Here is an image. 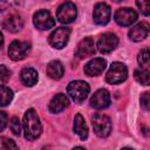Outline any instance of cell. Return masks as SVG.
<instances>
[{"label": "cell", "instance_id": "1", "mask_svg": "<svg viewBox=\"0 0 150 150\" xmlns=\"http://www.w3.org/2000/svg\"><path fill=\"white\" fill-rule=\"evenodd\" d=\"M23 135L25 138L28 141L36 139L42 131V125L40 118L34 109H28L23 115Z\"/></svg>", "mask_w": 150, "mask_h": 150}, {"label": "cell", "instance_id": "2", "mask_svg": "<svg viewBox=\"0 0 150 150\" xmlns=\"http://www.w3.org/2000/svg\"><path fill=\"white\" fill-rule=\"evenodd\" d=\"M128 76V69L125 64L121 62H114L111 63L109 70L105 75V81L110 84H118L127 80Z\"/></svg>", "mask_w": 150, "mask_h": 150}, {"label": "cell", "instance_id": "3", "mask_svg": "<svg viewBox=\"0 0 150 150\" xmlns=\"http://www.w3.org/2000/svg\"><path fill=\"white\" fill-rule=\"evenodd\" d=\"M89 86L87 82L84 81H81V80H77V81H71L69 84H68V88H67V91H68V95L75 101V102H83L88 94H89Z\"/></svg>", "mask_w": 150, "mask_h": 150}, {"label": "cell", "instance_id": "4", "mask_svg": "<svg viewBox=\"0 0 150 150\" xmlns=\"http://www.w3.org/2000/svg\"><path fill=\"white\" fill-rule=\"evenodd\" d=\"M91 124L94 128L95 134L98 137H108L111 131V121L107 115L103 114H96L94 115L91 120Z\"/></svg>", "mask_w": 150, "mask_h": 150}, {"label": "cell", "instance_id": "5", "mask_svg": "<svg viewBox=\"0 0 150 150\" xmlns=\"http://www.w3.org/2000/svg\"><path fill=\"white\" fill-rule=\"evenodd\" d=\"M69 35H70V28L59 27L49 35V38H48L49 45L54 48L61 49V48L66 47V45L69 40Z\"/></svg>", "mask_w": 150, "mask_h": 150}, {"label": "cell", "instance_id": "6", "mask_svg": "<svg viewBox=\"0 0 150 150\" xmlns=\"http://www.w3.org/2000/svg\"><path fill=\"white\" fill-rule=\"evenodd\" d=\"M76 15H77L76 6L73 2H70V1L63 2L57 8V12H56V18L62 23H70V22H73L76 19Z\"/></svg>", "mask_w": 150, "mask_h": 150}, {"label": "cell", "instance_id": "7", "mask_svg": "<svg viewBox=\"0 0 150 150\" xmlns=\"http://www.w3.org/2000/svg\"><path fill=\"white\" fill-rule=\"evenodd\" d=\"M29 49H30V45L28 42L15 40L8 47V56L14 61L22 60L27 56Z\"/></svg>", "mask_w": 150, "mask_h": 150}, {"label": "cell", "instance_id": "8", "mask_svg": "<svg viewBox=\"0 0 150 150\" xmlns=\"http://www.w3.org/2000/svg\"><path fill=\"white\" fill-rule=\"evenodd\" d=\"M93 18L95 23L104 26L110 21L111 18V9L110 6L107 5L105 2H98L95 5L94 7V12H93Z\"/></svg>", "mask_w": 150, "mask_h": 150}, {"label": "cell", "instance_id": "9", "mask_svg": "<svg viewBox=\"0 0 150 150\" xmlns=\"http://www.w3.org/2000/svg\"><path fill=\"white\" fill-rule=\"evenodd\" d=\"M114 19L120 26L127 27L137 20V13L129 7H123V8H118L115 12Z\"/></svg>", "mask_w": 150, "mask_h": 150}, {"label": "cell", "instance_id": "10", "mask_svg": "<svg viewBox=\"0 0 150 150\" xmlns=\"http://www.w3.org/2000/svg\"><path fill=\"white\" fill-rule=\"evenodd\" d=\"M33 22H34V26L36 28L41 29V30L50 29L55 25V20L50 15V13L48 11H46V9H41V11L36 12L34 14Z\"/></svg>", "mask_w": 150, "mask_h": 150}, {"label": "cell", "instance_id": "11", "mask_svg": "<svg viewBox=\"0 0 150 150\" xmlns=\"http://www.w3.org/2000/svg\"><path fill=\"white\" fill-rule=\"evenodd\" d=\"M118 45V38L114 33H104L103 35L100 36L97 41V49L103 53L108 54L112 52Z\"/></svg>", "mask_w": 150, "mask_h": 150}, {"label": "cell", "instance_id": "12", "mask_svg": "<svg viewBox=\"0 0 150 150\" xmlns=\"http://www.w3.org/2000/svg\"><path fill=\"white\" fill-rule=\"evenodd\" d=\"M95 52H96L95 41L91 38H84L79 42L75 53L79 59H84L88 56H93L95 54Z\"/></svg>", "mask_w": 150, "mask_h": 150}, {"label": "cell", "instance_id": "13", "mask_svg": "<svg viewBox=\"0 0 150 150\" xmlns=\"http://www.w3.org/2000/svg\"><path fill=\"white\" fill-rule=\"evenodd\" d=\"M90 105L94 109H105L110 105V95L105 89H98L90 98Z\"/></svg>", "mask_w": 150, "mask_h": 150}, {"label": "cell", "instance_id": "14", "mask_svg": "<svg viewBox=\"0 0 150 150\" xmlns=\"http://www.w3.org/2000/svg\"><path fill=\"white\" fill-rule=\"evenodd\" d=\"M149 32H150V25L145 21H142V22L137 23L136 26H134L129 30V38H130V40L138 42V41L144 40L148 36Z\"/></svg>", "mask_w": 150, "mask_h": 150}, {"label": "cell", "instance_id": "15", "mask_svg": "<svg viewBox=\"0 0 150 150\" xmlns=\"http://www.w3.org/2000/svg\"><path fill=\"white\" fill-rule=\"evenodd\" d=\"M107 62L102 57H95L84 66V73L88 76H97L105 69Z\"/></svg>", "mask_w": 150, "mask_h": 150}, {"label": "cell", "instance_id": "16", "mask_svg": "<svg viewBox=\"0 0 150 150\" xmlns=\"http://www.w3.org/2000/svg\"><path fill=\"white\" fill-rule=\"evenodd\" d=\"M2 27L5 29H7L8 32L11 33H16L19 30L22 29L23 27V20L22 18L16 14V13H13V14H9L2 22Z\"/></svg>", "mask_w": 150, "mask_h": 150}, {"label": "cell", "instance_id": "17", "mask_svg": "<svg viewBox=\"0 0 150 150\" xmlns=\"http://www.w3.org/2000/svg\"><path fill=\"white\" fill-rule=\"evenodd\" d=\"M68 103H69L68 97H67L64 94L60 93V94H56V95L50 100L49 105H48V109H49L50 112L56 114V112H60V111H62L63 109H66V108L68 107Z\"/></svg>", "mask_w": 150, "mask_h": 150}, {"label": "cell", "instance_id": "18", "mask_svg": "<svg viewBox=\"0 0 150 150\" xmlns=\"http://www.w3.org/2000/svg\"><path fill=\"white\" fill-rule=\"evenodd\" d=\"M47 75L53 79V80H60L62 76H63V73H64V68H63V64L57 61V60H54L52 62H49L47 64Z\"/></svg>", "mask_w": 150, "mask_h": 150}, {"label": "cell", "instance_id": "19", "mask_svg": "<svg viewBox=\"0 0 150 150\" xmlns=\"http://www.w3.org/2000/svg\"><path fill=\"white\" fill-rule=\"evenodd\" d=\"M74 131L80 136L82 141L88 138V127L86 124V121L81 114H76L74 118Z\"/></svg>", "mask_w": 150, "mask_h": 150}, {"label": "cell", "instance_id": "20", "mask_svg": "<svg viewBox=\"0 0 150 150\" xmlns=\"http://www.w3.org/2000/svg\"><path fill=\"white\" fill-rule=\"evenodd\" d=\"M20 79H21L23 84H26L28 87H32V86L36 84V82H38V79H39L38 77V71L33 68H29V67L23 68L20 73Z\"/></svg>", "mask_w": 150, "mask_h": 150}, {"label": "cell", "instance_id": "21", "mask_svg": "<svg viewBox=\"0 0 150 150\" xmlns=\"http://www.w3.org/2000/svg\"><path fill=\"white\" fill-rule=\"evenodd\" d=\"M134 77L135 80L143 84V86H149L150 84V71L146 69H137L134 73Z\"/></svg>", "mask_w": 150, "mask_h": 150}, {"label": "cell", "instance_id": "22", "mask_svg": "<svg viewBox=\"0 0 150 150\" xmlns=\"http://www.w3.org/2000/svg\"><path fill=\"white\" fill-rule=\"evenodd\" d=\"M137 61L142 67H148L150 66V49L149 48H143L137 56Z\"/></svg>", "mask_w": 150, "mask_h": 150}, {"label": "cell", "instance_id": "23", "mask_svg": "<svg viewBox=\"0 0 150 150\" xmlns=\"http://www.w3.org/2000/svg\"><path fill=\"white\" fill-rule=\"evenodd\" d=\"M13 100V91L6 86H1V105L6 107Z\"/></svg>", "mask_w": 150, "mask_h": 150}, {"label": "cell", "instance_id": "24", "mask_svg": "<svg viewBox=\"0 0 150 150\" xmlns=\"http://www.w3.org/2000/svg\"><path fill=\"white\" fill-rule=\"evenodd\" d=\"M0 150H19V148L13 139L7 138V137H1Z\"/></svg>", "mask_w": 150, "mask_h": 150}, {"label": "cell", "instance_id": "25", "mask_svg": "<svg viewBox=\"0 0 150 150\" xmlns=\"http://www.w3.org/2000/svg\"><path fill=\"white\" fill-rule=\"evenodd\" d=\"M9 128L12 130V132L16 136H19L21 134V124H20V121L16 116H13L9 121Z\"/></svg>", "mask_w": 150, "mask_h": 150}, {"label": "cell", "instance_id": "26", "mask_svg": "<svg viewBox=\"0 0 150 150\" xmlns=\"http://www.w3.org/2000/svg\"><path fill=\"white\" fill-rule=\"evenodd\" d=\"M136 6L144 15H150V0H137Z\"/></svg>", "mask_w": 150, "mask_h": 150}, {"label": "cell", "instance_id": "27", "mask_svg": "<svg viewBox=\"0 0 150 150\" xmlns=\"http://www.w3.org/2000/svg\"><path fill=\"white\" fill-rule=\"evenodd\" d=\"M139 102H141V107L145 110H150V94L149 93H143L139 97Z\"/></svg>", "mask_w": 150, "mask_h": 150}, {"label": "cell", "instance_id": "28", "mask_svg": "<svg viewBox=\"0 0 150 150\" xmlns=\"http://www.w3.org/2000/svg\"><path fill=\"white\" fill-rule=\"evenodd\" d=\"M11 76V70L6 68V66H1L0 67V77H1V86H5V83L7 82V80Z\"/></svg>", "mask_w": 150, "mask_h": 150}, {"label": "cell", "instance_id": "29", "mask_svg": "<svg viewBox=\"0 0 150 150\" xmlns=\"http://www.w3.org/2000/svg\"><path fill=\"white\" fill-rule=\"evenodd\" d=\"M1 130H5V127H6V122H7V116L5 114V111H1Z\"/></svg>", "mask_w": 150, "mask_h": 150}, {"label": "cell", "instance_id": "30", "mask_svg": "<svg viewBox=\"0 0 150 150\" xmlns=\"http://www.w3.org/2000/svg\"><path fill=\"white\" fill-rule=\"evenodd\" d=\"M73 150H86V149H83L82 146H75Z\"/></svg>", "mask_w": 150, "mask_h": 150}, {"label": "cell", "instance_id": "31", "mask_svg": "<svg viewBox=\"0 0 150 150\" xmlns=\"http://www.w3.org/2000/svg\"><path fill=\"white\" fill-rule=\"evenodd\" d=\"M121 150H134L132 148H128V146H125V148H122Z\"/></svg>", "mask_w": 150, "mask_h": 150}]
</instances>
